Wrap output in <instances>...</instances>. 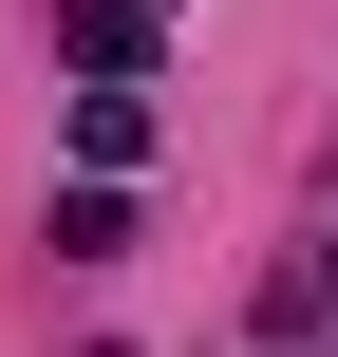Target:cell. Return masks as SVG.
Instances as JSON below:
<instances>
[{
	"label": "cell",
	"instance_id": "obj_2",
	"mask_svg": "<svg viewBox=\"0 0 338 357\" xmlns=\"http://www.w3.org/2000/svg\"><path fill=\"white\" fill-rule=\"evenodd\" d=\"M75 151H94V169H132V151H151V94H132V75H94V94H75Z\"/></svg>",
	"mask_w": 338,
	"mask_h": 357
},
{
	"label": "cell",
	"instance_id": "obj_1",
	"mask_svg": "<svg viewBox=\"0 0 338 357\" xmlns=\"http://www.w3.org/2000/svg\"><path fill=\"white\" fill-rule=\"evenodd\" d=\"M151 38H169V0H56V56L75 75H151Z\"/></svg>",
	"mask_w": 338,
	"mask_h": 357
},
{
	"label": "cell",
	"instance_id": "obj_4",
	"mask_svg": "<svg viewBox=\"0 0 338 357\" xmlns=\"http://www.w3.org/2000/svg\"><path fill=\"white\" fill-rule=\"evenodd\" d=\"M282 320H338V245H320V264H301V282H282Z\"/></svg>",
	"mask_w": 338,
	"mask_h": 357
},
{
	"label": "cell",
	"instance_id": "obj_3",
	"mask_svg": "<svg viewBox=\"0 0 338 357\" xmlns=\"http://www.w3.org/2000/svg\"><path fill=\"white\" fill-rule=\"evenodd\" d=\"M113 245H132V207H113V169H94V188H56V264H113Z\"/></svg>",
	"mask_w": 338,
	"mask_h": 357
}]
</instances>
